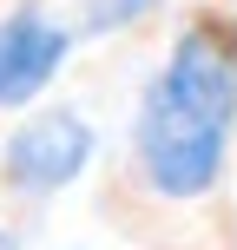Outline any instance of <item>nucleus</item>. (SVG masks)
Segmentation results:
<instances>
[{
	"label": "nucleus",
	"mask_w": 237,
	"mask_h": 250,
	"mask_svg": "<svg viewBox=\"0 0 237 250\" xmlns=\"http://www.w3.org/2000/svg\"><path fill=\"white\" fill-rule=\"evenodd\" d=\"M237 151V13L198 7L172 26L165 53L138 79L119 145V191L145 211L217 204Z\"/></svg>",
	"instance_id": "nucleus-1"
},
{
	"label": "nucleus",
	"mask_w": 237,
	"mask_h": 250,
	"mask_svg": "<svg viewBox=\"0 0 237 250\" xmlns=\"http://www.w3.org/2000/svg\"><path fill=\"white\" fill-rule=\"evenodd\" d=\"M92 158H99V125L79 105H40L0 138V198L53 204L92 171Z\"/></svg>",
	"instance_id": "nucleus-2"
},
{
	"label": "nucleus",
	"mask_w": 237,
	"mask_h": 250,
	"mask_svg": "<svg viewBox=\"0 0 237 250\" xmlns=\"http://www.w3.org/2000/svg\"><path fill=\"white\" fill-rule=\"evenodd\" d=\"M79 46V20L53 0H0V119L40 112Z\"/></svg>",
	"instance_id": "nucleus-3"
},
{
	"label": "nucleus",
	"mask_w": 237,
	"mask_h": 250,
	"mask_svg": "<svg viewBox=\"0 0 237 250\" xmlns=\"http://www.w3.org/2000/svg\"><path fill=\"white\" fill-rule=\"evenodd\" d=\"M158 7L165 0H73V20H79V40H119L158 20Z\"/></svg>",
	"instance_id": "nucleus-4"
},
{
	"label": "nucleus",
	"mask_w": 237,
	"mask_h": 250,
	"mask_svg": "<svg viewBox=\"0 0 237 250\" xmlns=\"http://www.w3.org/2000/svg\"><path fill=\"white\" fill-rule=\"evenodd\" d=\"M0 250H20V230H13L7 217H0Z\"/></svg>",
	"instance_id": "nucleus-5"
},
{
	"label": "nucleus",
	"mask_w": 237,
	"mask_h": 250,
	"mask_svg": "<svg viewBox=\"0 0 237 250\" xmlns=\"http://www.w3.org/2000/svg\"><path fill=\"white\" fill-rule=\"evenodd\" d=\"M66 250H86V244H66Z\"/></svg>",
	"instance_id": "nucleus-6"
}]
</instances>
